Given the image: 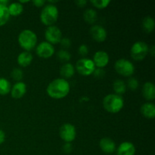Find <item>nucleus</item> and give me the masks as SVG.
<instances>
[{
	"instance_id": "nucleus-1",
	"label": "nucleus",
	"mask_w": 155,
	"mask_h": 155,
	"mask_svg": "<svg viewBox=\"0 0 155 155\" xmlns=\"http://www.w3.org/2000/svg\"><path fill=\"white\" fill-rule=\"evenodd\" d=\"M70 83L64 79H55L48 84L46 92L48 96L54 99H61L69 94Z\"/></svg>"
},
{
	"instance_id": "nucleus-2",
	"label": "nucleus",
	"mask_w": 155,
	"mask_h": 155,
	"mask_svg": "<svg viewBox=\"0 0 155 155\" xmlns=\"http://www.w3.org/2000/svg\"><path fill=\"white\" fill-rule=\"evenodd\" d=\"M103 106L107 112L116 114L120 111L124 106V100L121 95L109 94L103 99Z\"/></svg>"
},
{
	"instance_id": "nucleus-3",
	"label": "nucleus",
	"mask_w": 155,
	"mask_h": 155,
	"mask_svg": "<svg viewBox=\"0 0 155 155\" xmlns=\"http://www.w3.org/2000/svg\"><path fill=\"white\" fill-rule=\"evenodd\" d=\"M18 43L26 51H31L37 43L36 34L31 30H24L18 36Z\"/></svg>"
},
{
	"instance_id": "nucleus-4",
	"label": "nucleus",
	"mask_w": 155,
	"mask_h": 155,
	"mask_svg": "<svg viewBox=\"0 0 155 155\" xmlns=\"http://www.w3.org/2000/svg\"><path fill=\"white\" fill-rule=\"evenodd\" d=\"M58 18V9L54 5L48 4L42 8L40 13V21L44 25L53 26Z\"/></svg>"
},
{
	"instance_id": "nucleus-5",
	"label": "nucleus",
	"mask_w": 155,
	"mask_h": 155,
	"mask_svg": "<svg viewBox=\"0 0 155 155\" xmlns=\"http://www.w3.org/2000/svg\"><path fill=\"white\" fill-rule=\"evenodd\" d=\"M148 51H149V48L148 45L145 42L138 41L135 42L132 46L130 49V54L132 58L134 59L135 61H141L145 58Z\"/></svg>"
},
{
	"instance_id": "nucleus-6",
	"label": "nucleus",
	"mask_w": 155,
	"mask_h": 155,
	"mask_svg": "<svg viewBox=\"0 0 155 155\" xmlns=\"http://www.w3.org/2000/svg\"><path fill=\"white\" fill-rule=\"evenodd\" d=\"M114 68L117 73L123 77H131L135 72V67L130 61L121 58L116 61Z\"/></svg>"
},
{
	"instance_id": "nucleus-7",
	"label": "nucleus",
	"mask_w": 155,
	"mask_h": 155,
	"mask_svg": "<svg viewBox=\"0 0 155 155\" xmlns=\"http://www.w3.org/2000/svg\"><path fill=\"white\" fill-rule=\"evenodd\" d=\"M95 68H95L92 60L86 58H83L80 59L79 61H77V64H76V69H77V72L80 75L85 76V77L92 75Z\"/></svg>"
},
{
	"instance_id": "nucleus-8",
	"label": "nucleus",
	"mask_w": 155,
	"mask_h": 155,
	"mask_svg": "<svg viewBox=\"0 0 155 155\" xmlns=\"http://www.w3.org/2000/svg\"><path fill=\"white\" fill-rule=\"evenodd\" d=\"M59 135L66 143H71L77 136L75 127L71 124H63L59 130Z\"/></svg>"
},
{
	"instance_id": "nucleus-9",
	"label": "nucleus",
	"mask_w": 155,
	"mask_h": 155,
	"mask_svg": "<svg viewBox=\"0 0 155 155\" xmlns=\"http://www.w3.org/2000/svg\"><path fill=\"white\" fill-rule=\"evenodd\" d=\"M45 38L46 42L51 45L60 43L62 39V33L60 29L56 26H50L45 31Z\"/></svg>"
},
{
	"instance_id": "nucleus-10",
	"label": "nucleus",
	"mask_w": 155,
	"mask_h": 155,
	"mask_svg": "<svg viewBox=\"0 0 155 155\" xmlns=\"http://www.w3.org/2000/svg\"><path fill=\"white\" fill-rule=\"evenodd\" d=\"M36 52L42 58H49L54 54V48L48 42H42L36 47Z\"/></svg>"
},
{
	"instance_id": "nucleus-11",
	"label": "nucleus",
	"mask_w": 155,
	"mask_h": 155,
	"mask_svg": "<svg viewBox=\"0 0 155 155\" xmlns=\"http://www.w3.org/2000/svg\"><path fill=\"white\" fill-rule=\"evenodd\" d=\"M91 36L95 41L98 42H103L107 39V31L103 27L100 25H93L90 28Z\"/></svg>"
},
{
	"instance_id": "nucleus-12",
	"label": "nucleus",
	"mask_w": 155,
	"mask_h": 155,
	"mask_svg": "<svg viewBox=\"0 0 155 155\" xmlns=\"http://www.w3.org/2000/svg\"><path fill=\"white\" fill-rule=\"evenodd\" d=\"M93 61L95 68H104L109 63V56L106 51H98L93 56Z\"/></svg>"
},
{
	"instance_id": "nucleus-13",
	"label": "nucleus",
	"mask_w": 155,
	"mask_h": 155,
	"mask_svg": "<svg viewBox=\"0 0 155 155\" xmlns=\"http://www.w3.org/2000/svg\"><path fill=\"white\" fill-rule=\"evenodd\" d=\"M27 92V86L24 82H18L13 86L11 89V95L15 99H20L26 94Z\"/></svg>"
},
{
	"instance_id": "nucleus-14",
	"label": "nucleus",
	"mask_w": 155,
	"mask_h": 155,
	"mask_svg": "<svg viewBox=\"0 0 155 155\" xmlns=\"http://www.w3.org/2000/svg\"><path fill=\"white\" fill-rule=\"evenodd\" d=\"M99 146L101 151L105 154H112L116 150V144L111 139L104 137L99 142Z\"/></svg>"
},
{
	"instance_id": "nucleus-15",
	"label": "nucleus",
	"mask_w": 155,
	"mask_h": 155,
	"mask_svg": "<svg viewBox=\"0 0 155 155\" xmlns=\"http://www.w3.org/2000/svg\"><path fill=\"white\" fill-rule=\"evenodd\" d=\"M136 148L132 142H122L117 149V155H135Z\"/></svg>"
},
{
	"instance_id": "nucleus-16",
	"label": "nucleus",
	"mask_w": 155,
	"mask_h": 155,
	"mask_svg": "<svg viewBox=\"0 0 155 155\" xmlns=\"http://www.w3.org/2000/svg\"><path fill=\"white\" fill-rule=\"evenodd\" d=\"M142 95L148 101H153L155 98V86L151 82H147L142 87Z\"/></svg>"
},
{
	"instance_id": "nucleus-17",
	"label": "nucleus",
	"mask_w": 155,
	"mask_h": 155,
	"mask_svg": "<svg viewBox=\"0 0 155 155\" xmlns=\"http://www.w3.org/2000/svg\"><path fill=\"white\" fill-rule=\"evenodd\" d=\"M141 113L148 119H154L155 117V105L153 103H145L141 107Z\"/></svg>"
},
{
	"instance_id": "nucleus-18",
	"label": "nucleus",
	"mask_w": 155,
	"mask_h": 155,
	"mask_svg": "<svg viewBox=\"0 0 155 155\" xmlns=\"http://www.w3.org/2000/svg\"><path fill=\"white\" fill-rule=\"evenodd\" d=\"M33 55L30 51H23L20 53L18 56V63L20 66L23 68L29 66L33 61Z\"/></svg>"
},
{
	"instance_id": "nucleus-19",
	"label": "nucleus",
	"mask_w": 155,
	"mask_h": 155,
	"mask_svg": "<svg viewBox=\"0 0 155 155\" xmlns=\"http://www.w3.org/2000/svg\"><path fill=\"white\" fill-rule=\"evenodd\" d=\"M60 74L63 79L71 78L75 74V68L71 63H65L60 69Z\"/></svg>"
},
{
	"instance_id": "nucleus-20",
	"label": "nucleus",
	"mask_w": 155,
	"mask_h": 155,
	"mask_svg": "<svg viewBox=\"0 0 155 155\" xmlns=\"http://www.w3.org/2000/svg\"><path fill=\"white\" fill-rule=\"evenodd\" d=\"M142 29H143L145 33H152L155 27V21L154 18L150 16L145 17L143 21H142Z\"/></svg>"
},
{
	"instance_id": "nucleus-21",
	"label": "nucleus",
	"mask_w": 155,
	"mask_h": 155,
	"mask_svg": "<svg viewBox=\"0 0 155 155\" xmlns=\"http://www.w3.org/2000/svg\"><path fill=\"white\" fill-rule=\"evenodd\" d=\"M97 18H98V15H97L96 11L94 9H86L83 13V18L85 21L89 24H93L97 21Z\"/></svg>"
},
{
	"instance_id": "nucleus-22",
	"label": "nucleus",
	"mask_w": 155,
	"mask_h": 155,
	"mask_svg": "<svg viewBox=\"0 0 155 155\" xmlns=\"http://www.w3.org/2000/svg\"><path fill=\"white\" fill-rule=\"evenodd\" d=\"M8 12L10 16H18L21 14H22L23 11H24V7L23 5H21L20 2H13L11 3L8 7Z\"/></svg>"
},
{
	"instance_id": "nucleus-23",
	"label": "nucleus",
	"mask_w": 155,
	"mask_h": 155,
	"mask_svg": "<svg viewBox=\"0 0 155 155\" xmlns=\"http://www.w3.org/2000/svg\"><path fill=\"white\" fill-rule=\"evenodd\" d=\"M113 89L115 92V94L118 95H121L124 94L127 90V85L125 82L121 80H116L113 83Z\"/></svg>"
},
{
	"instance_id": "nucleus-24",
	"label": "nucleus",
	"mask_w": 155,
	"mask_h": 155,
	"mask_svg": "<svg viewBox=\"0 0 155 155\" xmlns=\"http://www.w3.org/2000/svg\"><path fill=\"white\" fill-rule=\"evenodd\" d=\"M10 15H9L8 6L0 5V27L4 26L8 21Z\"/></svg>"
},
{
	"instance_id": "nucleus-25",
	"label": "nucleus",
	"mask_w": 155,
	"mask_h": 155,
	"mask_svg": "<svg viewBox=\"0 0 155 155\" xmlns=\"http://www.w3.org/2000/svg\"><path fill=\"white\" fill-rule=\"evenodd\" d=\"M11 83L7 79L0 78V95H5L11 91Z\"/></svg>"
},
{
	"instance_id": "nucleus-26",
	"label": "nucleus",
	"mask_w": 155,
	"mask_h": 155,
	"mask_svg": "<svg viewBox=\"0 0 155 155\" xmlns=\"http://www.w3.org/2000/svg\"><path fill=\"white\" fill-rule=\"evenodd\" d=\"M57 58L60 61L68 63L71 58V54L69 51L65 49H61L57 52Z\"/></svg>"
},
{
	"instance_id": "nucleus-27",
	"label": "nucleus",
	"mask_w": 155,
	"mask_h": 155,
	"mask_svg": "<svg viewBox=\"0 0 155 155\" xmlns=\"http://www.w3.org/2000/svg\"><path fill=\"white\" fill-rule=\"evenodd\" d=\"M90 2L98 9H104L107 8L110 3V0H92Z\"/></svg>"
},
{
	"instance_id": "nucleus-28",
	"label": "nucleus",
	"mask_w": 155,
	"mask_h": 155,
	"mask_svg": "<svg viewBox=\"0 0 155 155\" xmlns=\"http://www.w3.org/2000/svg\"><path fill=\"white\" fill-rule=\"evenodd\" d=\"M11 76H12L13 80H15V81L21 82L23 77H24V74H23V71L21 69H19V68H15L12 71Z\"/></svg>"
},
{
	"instance_id": "nucleus-29",
	"label": "nucleus",
	"mask_w": 155,
	"mask_h": 155,
	"mask_svg": "<svg viewBox=\"0 0 155 155\" xmlns=\"http://www.w3.org/2000/svg\"><path fill=\"white\" fill-rule=\"evenodd\" d=\"M127 86L132 91H135L139 87V81L134 77H130L127 81Z\"/></svg>"
},
{
	"instance_id": "nucleus-30",
	"label": "nucleus",
	"mask_w": 155,
	"mask_h": 155,
	"mask_svg": "<svg viewBox=\"0 0 155 155\" xmlns=\"http://www.w3.org/2000/svg\"><path fill=\"white\" fill-rule=\"evenodd\" d=\"M92 75L96 79H102L105 76V71L102 68H95Z\"/></svg>"
},
{
	"instance_id": "nucleus-31",
	"label": "nucleus",
	"mask_w": 155,
	"mask_h": 155,
	"mask_svg": "<svg viewBox=\"0 0 155 155\" xmlns=\"http://www.w3.org/2000/svg\"><path fill=\"white\" fill-rule=\"evenodd\" d=\"M78 52L81 56H86L88 54V53H89V48H88V46L86 45L83 44V45H81L79 47Z\"/></svg>"
},
{
	"instance_id": "nucleus-32",
	"label": "nucleus",
	"mask_w": 155,
	"mask_h": 155,
	"mask_svg": "<svg viewBox=\"0 0 155 155\" xmlns=\"http://www.w3.org/2000/svg\"><path fill=\"white\" fill-rule=\"evenodd\" d=\"M62 48H69L71 45V39L68 38H62L60 42Z\"/></svg>"
},
{
	"instance_id": "nucleus-33",
	"label": "nucleus",
	"mask_w": 155,
	"mask_h": 155,
	"mask_svg": "<svg viewBox=\"0 0 155 155\" xmlns=\"http://www.w3.org/2000/svg\"><path fill=\"white\" fill-rule=\"evenodd\" d=\"M62 150H63L64 152L66 153V154H70V153H71V151H72L73 150L72 145H71V143L64 144V145H63V147H62Z\"/></svg>"
},
{
	"instance_id": "nucleus-34",
	"label": "nucleus",
	"mask_w": 155,
	"mask_h": 155,
	"mask_svg": "<svg viewBox=\"0 0 155 155\" xmlns=\"http://www.w3.org/2000/svg\"><path fill=\"white\" fill-rule=\"evenodd\" d=\"M45 2H46L44 1V0H34V1L32 2V3L37 8L42 7V6L45 4Z\"/></svg>"
},
{
	"instance_id": "nucleus-35",
	"label": "nucleus",
	"mask_w": 155,
	"mask_h": 155,
	"mask_svg": "<svg viewBox=\"0 0 155 155\" xmlns=\"http://www.w3.org/2000/svg\"><path fill=\"white\" fill-rule=\"evenodd\" d=\"M75 4L79 8H83L87 4V1H86V0H77V1H75Z\"/></svg>"
},
{
	"instance_id": "nucleus-36",
	"label": "nucleus",
	"mask_w": 155,
	"mask_h": 155,
	"mask_svg": "<svg viewBox=\"0 0 155 155\" xmlns=\"http://www.w3.org/2000/svg\"><path fill=\"white\" fill-rule=\"evenodd\" d=\"M5 133L0 129V145H2L5 142Z\"/></svg>"
},
{
	"instance_id": "nucleus-37",
	"label": "nucleus",
	"mask_w": 155,
	"mask_h": 155,
	"mask_svg": "<svg viewBox=\"0 0 155 155\" xmlns=\"http://www.w3.org/2000/svg\"><path fill=\"white\" fill-rule=\"evenodd\" d=\"M8 3L9 2L8 0H0V5H2L7 6Z\"/></svg>"
},
{
	"instance_id": "nucleus-38",
	"label": "nucleus",
	"mask_w": 155,
	"mask_h": 155,
	"mask_svg": "<svg viewBox=\"0 0 155 155\" xmlns=\"http://www.w3.org/2000/svg\"><path fill=\"white\" fill-rule=\"evenodd\" d=\"M149 52H151V54L152 56H154V46H151V48H149Z\"/></svg>"
}]
</instances>
